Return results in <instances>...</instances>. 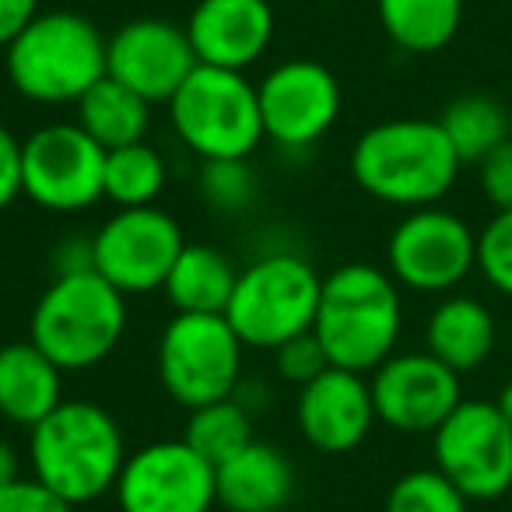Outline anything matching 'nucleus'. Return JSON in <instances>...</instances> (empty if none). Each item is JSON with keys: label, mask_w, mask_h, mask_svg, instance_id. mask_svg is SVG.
<instances>
[{"label": "nucleus", "mask_w": 512, "mask_h": 512, "mask_svg": "<svg viewBox=\"0 0 512 512\" xmlns=\"http://www.w3.org/2000/svg\"><path fill=\"white\" fill-rule=\"evenodd\" d=\"M264 134L281 148H309L341 116V81L320 60L292 57L264 74L256 85Z\"/></svg>", "instance_id": "14"}, {"label": "nucleus", "mask_w": 512, "mask_h": 512, "mask_svg": "<svg viewBox=\"0 0 512 512\" xmlns=\"http://www.w3.org/2000/svg\"><path fill=\"white\" fill-rule=\"evenodd\" d=\"M78 123L102 151L127 148L148 137L151 127V102L130 92L116 78H102L78 99Z\"/></svg>", "instance_id": "23"}, {"label": "nucleus", "mask_w": 512, "mask_h": 512, "mask_svg": "<svg viewBox=\"0 0 512 512\" xmlns=\"http://www.w3.org/2000/svg\"><path fill=\"white\" fill-rule=\"evenodd\" d=\"M260 183L249 158H225V162H204L200 169V197L218 214H242L253 207Z\"/></svg>", "instance_id": "29"}, {"label": "nucleus", "mask_w": 512, "mask_h": 512, "mask_svg": "<svg viewBox=\"0 0 512 512\" xmlns=\"http://www.w3.org/2000/svg\"><path fill=\"white\" fill-rule=\"evenodd\" d=\"M165 183H169V165L162 151L151 148L148 141L106 151L102 193L116 207H151L162 197Z\"/></svg>", "instance_id": "26"}, {"label": "nucleus", "mask_w": 512, "mask_h": 512, "mask_svg": "<svg viewBox=\"0 0 512 512\" xmlns=\"http://www.w3.org/2000/svg\"><path fill=\"white\" fill-rule=\"evenodd\" d=\"M460 379L428 351L390 355L369 379L376 418L393 432L432 435L460 407Z\"/></svg>", "instance_id": "15"}, {"label": "nucleus", "mask_w": 512, "mask_h": 512, "mask_svg": "<svg viewBox=\"0 0 512 512\" xmlns=\"http://www.w3.org/2000/svg\"><path fill=\"white\" fill-rule=\"evenodd\" d=\"M106 151L78 123H50L22 141L25 197L53 214L88 211L102 193Z\"/></svg>", "instance_id": "11"}, {"label": "nucleus", "mask_w": 512, "mask_h": 512, "mask_svg": "<svg viewBox=\"0 0 512 512\" xmlns=\"http://www.w3.org/2000/svg\"><path fill=\"white\" fill-rule=\"evenodd\" d=\"M274 362H278L281 376L295 386L313 383L316 376H323V372L330 369L327 351H323L320 337H316L313 330H306V334H299V337H292V341L281 344V348L274 351Z\"/></svg>", "instance_id": "31"}, {"label": "nucleus", "mask_w": 512, "mask_h": 512, "mask_svg": "<svg viewBox=\"0 0 512 512\" xmlns=\"http://www.w3.org/2000/svg\"><path fill=\"white\" fill-rule=\"evenodd\" d=\"M246 344L225 316L176 313L158 337V379L186 411L235 397Z\"/></svg>", "instance_id": "8"}, {"label": "nucleus", "mask_w": 512, "mask_h": 512, "mask_svg": "<svg viewBox=\"0 0 512 512\" xmlns=\"http://www.w3.org/2000/svg\"><path fill=\"white\" fill-rule=\"evenodd\" d=\"M200 64L246 71L274 39L271 0H200L186 22Z\"/></svg>", "instance_id": "18"}, {"label": "nucleus", "mask_w": 512, "mask_h": 512, "mask_svg": "<svg viewBox=\"0 0 512 512\" xmlns=\"http://www.w3.org/2000/svg\"><path fill=\"white\" fill-rule=\"evenodd\" d=\"M404 327L400 285L376 264H344L323 278L313 334L334 369L376 372Z\"/></svg>", "instance_id": "3"}, {"label": "nucleus", "mask_w": 512, "mask_h": 512, "mask_svg": "<svg viewBox=\"0 0 512 512\" xmlns=\"http://www.w3.org/2000/svg\"><path fill=\"white\" fill-rule=\"evenodd\" d=\"M22 193V141L0 123V211H8Z\"/></svg>", "instance_id": "34"}, {"label": "nucleus", "mask_w": 512, "mask_h": 512, "mask_svg": "<svg viewBox=\"0 0 512 512\" xmlns=\"http://www.w3.org/2000/svg\"><path fill=\"white\" fill-rule=\"evenodd\" d=\"M495 407H498V414H502L505 421H509L512 425V379L509 383L502 386V390H498V397H495Z\"/></svg>", "instance_id": "38"}, {"label": "nucleus", "mask_w": 512, "mask_h": 512, "mask_svg": "<svg viewBox=\"0 0 512 512\" xmlns=\"http://www.w3.org/2000/svg\"><path fill=\"white\" fill-rule=\"evenodd\" d=\"M64 404V369L32 341L0 348V418L18 428H36Z\"/></svg>", "instance_id": "20"}, {"label": "nucleus", "mask_w": 512, "mask_h": 512, "mask_svg": "<svg viewBox=\"0 0 512 512\" xmlns=\"http://www.w3.org/2000/svg\"><path fill=\"white\" fill-rule=\"evenodd\" d=\"M383 512H470V498L442 470H407L386 491Z\"/></svg>", "instance_id": "28"}, {"label": "nucleus", "mask_w": 512, "mask_h": 512, "mask_svg": "<svg viewBox=\"0 0 512 512\" xmlns=\"http://www.w3.org/2000/svg\"><path fill=\"white\" fill-rule=\"evenodd\" d=\"M15 477H22V470H18V453L8 439H0V488L11 484Z\"/></svg>", "instance_id": "37"}, {"label": "nucleus", "mask_w": 512, "mask_h": 512, "mask_svg": "<svg viewBox=\"0 0 512 512\" xmlns=\"http://www.w3.org/2000/svg\"><path fill=\"white\" fill-rule=\"evenodd\" d=\"M165 106L176 137L200 162L249 158L267 137L256 85L242 71L197 64Z\"/></svg>", "instance_id": "6"}, {"label": "nucleus", "mask_w": 512, "mask_h": 512, "mask_svg": "<svg viewBox=\"0 0 512 512\" xmlns=\"http://www.w3.org/2000/svg\"><path fill=\"white\" fill-rule=\"evenodd\" d=\"M53 264H57V278L64 274H81V271H95V246H92V235L81 239V235H71V239L57 242L53 249Z\"/></svg>", "instance_id": "35"}, {"label": "nucleus", "mask_w": 512, "mask_h": 512, "mask_svg": "<svg viewBox=\"0 0 512 512\" xmlns=\"http://www.w3.org/2000/svg\"><path fill=\"white\" fill-rule=\"evenodd\" d=\"M435 470L449 477L470 502H498L512 491V425L495 400H460L432 432Z\"/></svg>", "instance_id": "10"}, {"label": "nucleus", "mask_w": 512, "mask_h": 512, "mask_svg": "<svg viewBox=\"0 0 512 512\" xmlns=\"http://www.w3.org/2000/svg\"><path fill=\"white\" fill-rule=\"evenodd\" d=\"M386 39L397 50L425 57L446 50L463 25V0H376Z\"/></svg>", "instance_id": "24"}, {"label": "nucleus", "mask_w": 512, "mask_h": 512, "mask_svg": "<svg viewBox=\"0 0 512 512\" xmlns=\"http://www.w3.org/2000/svg\"><path fill=\"white\" fill-rule=\"evenodd\" d=\"M323 278L299 253H267L239 271L225 320L246 348L278 351L313 330Z\"/></svg>", "instance_id": "7"}, {"label": "nucleus", "mask_w": 512, "mask_h": 512, "mask_svg": "<svg viewBox=\"0 0 512 512\" xmlns=\"http://www.w3.org/2000/svg\"><path fill=\"white\" fill-rule=\"evenodd\" d=\"M127 330V295L99 271L53 278L29 320V341L64 372H85L106 362Z\"/></svg>", "instance_id": "5"}, {"label": "nucleus", "mask_w": 512, "mask_h": 512, "mask_svg": "<svg viewBox=\"0 0 512 512\" xmlns=\"http://www.w3.org/2000/svg\"><path fill=\"white\" fill-rule=\"evenodd\" d=\"M442 134L449 137L456 158L463 165H477L481 158H488L498 144H505L512 137V120L509 109L484 92H467L456 95L439 116Z\"/></svg>", "instance_id": "25"}, {"label": "nucleus", "mask_w": 512, "mask_h": 512, "mask_svg": "<svg viewBox=\"0 0 512 512\" xmlns=\"http://www.w3.org/2000/svg\"><path fill=\"white\" fill-rule=\"evenodd\" d=\"M214 495L225 512H281L295 495V467L278 446L253 439L214 467Z\"/></svg>", "instance_id": "19"}, {"label": "nucleus", "mask_w": 512, "mask_h": 512, "mask_svg": "<svg viewBox=\"0 0 512 512\" xmlns=\"http://www.w3.org/2000/svg\"><path fill=\"white\" fill-rule=\"evenodd\" d=\"M386 271L418 295H449L477 271V232L439 204L414 207L386 239Z\"/></svg>", "instance_id": "9"}, {"label": "nucleus", "mask_w": 512, "mask_h": 512, "mask_svg": "<svg viewBox=\"0 0 512 512\" xmlns=\"http://www.w3.org/2000/svg\"><path fill=\"white\" fill-rule=\"evenodd\" d=\"M235 278H239V271L228 264V256L221 249L207 246V242H186L162 292L169 295L176 313L225 316L235 292Z\"/></svg>", "instance_id": "22"}, {"label": "nucleus", "mask_w": 512, "mask_h": 512, "mask_svg": "<svg viewBox=\"0 0 512 512\" xmlns=\"http://www.w3.org/2000/svg\"><path fill=\"white\" fill-rule=\"evenodd\" d=\"M74 509L78 505L60 498L57 491H50L36 477H15L11 484L0 488V512H74Z\"/></svg>", "instance_id": "32"}, {"label": "nucleus", "mask_w": 512, "mask_h": 512, "mask_svg": "<svg viewBox=\"0 0 512 512\" xmlns=\"http://www.w3.org/2000/svg\"><path fill=\"white\" fill-rule=\"evenodd\" d=\"M463 162L439 120L397 116L372 123L351 148V179L383 204L428 207L453 190Z\"/></svg>", "instance_id": "1"}, {"label": "nucleus", "mask_w": 512, "mask_h": 512, "mask_svg": "<svg viewBox=\"0 0 512 512\" xmlns=\"http://www.w3.org/2000/svg\"><path fill=\"white\" fill-rule=\"evenodd\" d=\"M120 512H211L214 467L186 439L148 442L127 456L116 481Z\"/></svg>", "instance_id": "13"}, {"label": "nucleus", "mask_w": 512, "mask_h": 512, "mask_svg": "<svg viewBox=\"0 0 512 512\" xmlns=\"http://www.w3.org/2000/svg\"><path fill=\"white\" fill-rule=\"evenodd\" d=\"M477 186H481L484 200L495 211H509L512 207V137L498 144L488 158L477 162Z\"/></svg>", "instance_id": "33"}, {"label": "nucleus", "mask_w": 512, "mask_h": 512, "mask_svg": "<svg viewBox=\"0 0 512 512\" xmlns=\"http://www.w3.org/2000/svg\"><path fill=\"white\" fill-rule=\"evenodd\" d=\"M477 271L498 295L512 299V207L477 232Z\"/></svg>", "instance_id": "30"}, {"label": "nucleus", "mask_w": 512, "mask_h": 512, "mask_svg": "<svg viewBox=\"0 0 512 512\" xmlns=\"http://www.w3.org/2000/svg\"><path fill=\"white\" fill-rule=\"evenodd\" d=\"M197 64L186 25L179 29L165 18H134L106 39V74L151 106L169 102Z\"/></svg>", "instance_id": "16"}, {"label": "nucleus", "mask_w": 512, "mask_h": 512, "mask_svg": "<svg viewBox=\"0 0 512 512\" xmlns=\"http://www.w3.org/2000/svg\"><path fill=\"white\" fill-rule=\"evenodd\" d=\"M4 53L11 88L39 106H78L106 78V36L78 11H39Z\"/></svg>", "instance_id": "4"}, {"label": "nucleus", "mask_w": 512, "mask_h": 512, "mask_svg": "<svg viewBox=\"0 0 512 512\" xmlns=\"http://www.w3.org/2000/svg\"><path fill=\"white\" fill-rule=\"evenodd\" d=\"M183 439L204 456L211 467L239 453L242 446L253 442V411L239 397L211 400L190 411L183 428Z\"/></svg>", "instance_id": "27"}, {"label": "nucleus", "mask_w": 512, "mask_h": 512, "mask_svg": "<svg viewBox=\"0 0 512 512\" xmlns=\"http://www.w3.org/2000/svg\"><path fill=\"white\" fill-rule=\"evenodd\" d=\"M32 477L71 505H85L116 488L127 463L123 428L92 400H64L29 428Z\"/></svg>", "instance_id": "2"}, {"label": "nucleus", "mask_w": 512, "mask_h": 512, "mask_svg": "<svg viewBox=\"0 0 512 512\" xmlns=\"http://www.w3.org/2000/svg\"><path fill=\"white\" fill-rule=\"evenodd\" d=\"M36 15L39 0H0V50H8Z\"/></svg>", "instance_id": "36"}, {"label": "nucleus", "mask_w": 512, "mask_h": 512, "mask_svg": "<svg viewBox=\"0 0 512 512\" xmlns=\"http://www.w3.org/2000/svg\"><path fill=\"white\" fill-rule=\"evenodd\" d=\"M376 404H372V386L362 372L334 369L330 365L313 383L299 386L295 397V425L302 439L316 453L341 456L358 449L369 439L376 425Z\"/></svg>", "instance_id": "17"}, {"label": "nucleus", "mask_w": 512, "mask_h": 512, "mask_svg": "<svg viewBox=\"0 0 512 512\" xmlns=\"http://www.w3.org/2000/svg\"><path fill=\"white\" fill-rule=\"evenodd\" d=\"M95 271L123 295H148L165 288L176 256L183 253V228L162 207H116L92 235Z\"/></svg>", "instance_id": "12"}, {"label": "nucleus", "mask_w": 512, "mask_h": 512, "mask_svg": "<svg viewBox=\"0 0 512 512\" xmlns=\"http://www.w3.org/2000/svg\"><path fill=\"white\" fill-rule=\"evenodd\" d=\"M498 341V327L491 309L474 295H442L439 306L428 313L425 323V351L435 355L442 365L467 376L477 372L491 358Z\"/></svg>", "instance_id": "21"}]
</instances>
